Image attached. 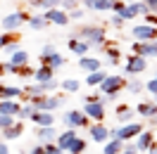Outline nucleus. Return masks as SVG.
Wrapping results in <instances>:
<instances>
[{"instance_id": "nucleus-1", "label": "nucleus", "mask_w": 157, "mask_h": 154, "mask_svg": "<svg viewBox=\"0 0 157 154\" xmlns=\"http://www.w3.org/2000/svg\"><path fill=\"white\" fill-rule=\"evenodd\" d=\"M78 38H83L90 48L102 50L105 43H107V33H105L102 26H81V29H78Z\"/></svg>"}, {"instance_id": "nucleus-2", "label": "nucleus", "mask_w": 157, "mask_h": 154, "mask_svg": "<svg viewBox=\"0 0 157 154\" xmlns=\"http://www.w3.org/2000/svg\"><path fill=\"white\" fill-rule=\"evenodd\" d=\"M29 102H33V107L40 109V112H55V109H59L64 105V95H50V93H45V95H31Z\"/></svg>"}, {"instance_id": "nucleus-3", "label": "nucleus", "mask_w": 157, "mask_h": 154, "mask_svg": "<svg viewBox=\"0 0 157 154\" xmlns=\"http://www.w3.org/2000/svg\"><path fill=\"white\" fill-rule=\"evenodd\" d=\"M143 130V123H133V121H128V123H119L114 130H109V138H119V140H136V135Z\"/></svg>"}, {"instance_id": "nucleus-4", "label": "nucleus", "mask_w": 157, "mask_h": 154, "mask_svg": "<svg viewBox=\"0 0 157 154\" xmlns=\"http://www.w3.org/2000/svg\"><path fill=\"white\" fill-rule=\"evenodd\" d=\"M62 121H64L69 128H88L90 126V119L83 109H81V112H78V109H69L67 114L62 116Z\"/></svg>"}, {"instance_id": "nucleus-5", "label": "nucleus", "mask_w": 157, "mask_h": 154, "mask_svg": "<svg viewBox=\"0 0 157 154\" xmlns=\"http://www.w3.org/2000/svg\"><path fill=\"white\" fill-rule=\"evenodd\" d=\"M124 83H126V76H105V81H102V83H100V93H102V95H117L119 90H121V88H124Z\"/></svg>"}, {"instance_id": "nucleus-6", "label": "nucleus", "mask_w": 157, "mask_h": 154, "mask_svg": "<svg viewBox=\"0 0 157 154\" xmlns=\"http://www.w3.org/2000/svg\"><path fill=\"white\" fill-rule=\"evenodd\" d=\"M29 21V14L26 12H12V14H7V17H2L0 19V26H2V31H17L21 26V24H26Z\"/></svg>"}, {"instance_id": "nucleus-7", "label": "nucleus", "mask_w": 157, "mask_h": 154, "mask_svg": "<svg viewBox=\"0 0 157 154\" xmlns=\"http://www.w3.org/2000/svg\"><path fill=\"white\" fill-rule=\"evenodd\" d=\"M147 69V57H143V55H131V57H126V67H124V71H126V76H136V74H143Z\"/></svg>"}, {"instance_id": "nucleus-8", "label": "nucleus", "mask_w": 157, "mask_h": 154, "mask_svg": "<svg viewBox=\"0 0 157 154\" xmlns=\"http://www.w3.org/2000/svg\"><path fill=\"white\" fill-rule=\"evenodd\" d=\"M131 52L143 55V57H157V40H133Z\"/></svg>"}, {"instance_id": "nucleus-9", "label": "nucleus", "mask_w": 157, "mask_h": 154, "mask_svg": "<svg viewBox=\"0 0 157 154\" xmlns=\"http://www.w3.org/2000/svg\"><path fill=\"white\" fill-rule=\"evenodd\" d=\"M131 36L136 40H157V26H150V24H136L131 29Z\"/></svg>"}, {"instance_id": "nucleus-10", "label": "nucleus", "mask_w": 157, "mask_h": 154, "mask_svg": "<svg viewBox=\"0 0 157 154\" xmlns=\"http://www.w3.org/2000/svg\"><path fill=\"white\" fill-rule=\"evenodd\" d=\"M88 133H90V140H93V142H102V145H105L109 140V128L102 123V121L90 123L88 126Z\"/></svg>"}, {"instance_id": "nucleus-11", "label": "nucleus", "mask_w": 157, "mask_h": 154, "mask_svg": "<svg viewBox=\"0 0 157 154\" xmlns=\"http://www.w3.org/2000/svg\"><path fill=\"white\" fill-rule=\"evenodd\" d=\"M45 17H48L50 24H55V26H67L69 21V12L62 10V7H52V10H45Z\"/></svg>"}, {"instance_id": "nucleus-12", "label": "nucleus", "mask_w": 157, "mask_h": 154, "mask_svg": "<svg viewBox=\"0 0 157 154\" xmlns=\"http://www.w3.org/2000/svg\"><path fill=\"white\" fill-rule=\"evenodd\" d=\"M83 112L88 114L90 121H102V119H105V114H107L102 102H86V105H83Z\"/></svg>"}, {"instance_id": "nucleus-13", "label": "nucleus", "mask_w": 157, "mask_h": 154, "mask_svg": "<svg viewBox=\"0 0 157 154\" xmlns=\"http://www.w3.org/2000/svg\"><path fill=\"white\" fill-rule=\"evenodd\" d=\"M155 142V133H152V130H145V128H143V130H140V133L136 135V149L138 152H147V149H150V145Z\"/></svg>"}, {"instance_id": "nucleus-14", "label": "nucleus", "mask_w": 157, "mask_h": 154, "mask_svg": "<svg viewBox=\"0 0 157 154\" xmlns=\"http://www.w3.org/2000/svg\"><path fill=\"white\" fill-rule=\"evenodd\" d=\"M76 138H78V135H76V128H67V130L57 133V140H55V142H57V147L62 149V152H67V149H69V145L74 142Z\"/></svg>"}, {"instance_id": "nucleus-15", "label": "nucleus", "mask_w": 157, "mask_h": 154, "mask_svg": "<svg viewBox=\"0 0 157 154\" xmlns=\"http://www.w3.org/2000/svg\"><path fill=\"white\" fill-rule=\"evenodd\" d=\"M67 45H69V50H71L76 57H83V55H88V50H90V45H88V43H86L83 38H78V36H71Z\"/></svg>"}, {"instance_id": "nucleus-16", "label": "nucleus", "mask_w": 157, "mask_h": 154, "mask_svg": "<svg viewBox=\"0 0 157 154\" xmlns=\"http://www.w3.org/2000/svg\"><path fill=\"white\" fill-rule=\"evenodd\" d=\"M100 67H102V59H100V57H88V55L78 57V69H83L86 74H90V71H98Z\"/></svg>"}, {"instance_id": "nucleus-17", "label": "nucleus", "mask_w": 157, "mask_h": 154, "mask_svg": "<svg viewBox=\"0 0 157 154\" xmlns=\"http://www.w3.org/2000/svg\"><path fill=\"white\" fill-rule=\"evenodd\" d=\"M40 142H55L57 140V130H55V126H38V130H36Z\"/></svg>"}, {"instance_id": "nucleus-18", "label": "nucleus", "mask_w": 157, "mask_h": 154, "mask_svg": "<svg viewBox=\"0 0 157 154\" xmlns=\"http://www.w3.org/2000/svg\"><path fill=\"white\" fill-rule=\"evenodd\" d=\"M133 109L128 105H117V109H114V116H117V123H128L131 119H133Z\"/></svg>"}, {"instance_id": "nucleus-19", "label": "nucleus", "mask_w": 157, "mask_h": 154, "mask_svg": "<svg viewBox=\"0 0 157 154\" xmlns=\"http://www.w3.org/2000/svg\"><path fill=\"white\" fill-rule=\"evenodd\" d=\"M31 121H33V123L36 126H55V114H52V112H36V114L31 116Z\"/></svg>"}, {"instance_id": "nucleus-20", "label": "nucleus", "mask_w": 157, "mask_h": 154, "mask_svg": "<svg viewBox=\"0 0 157 154\" xmlns=\"http://www.w3.org/2000/svg\"><path fill=\"white\" fill-rule=\"evenodd\" d=\"M21 133H24V123H21V121H14L10 128L2 130V140H5V142H7V140H17Z\"/></svg>"}, {"instance_id": "nucleus-21", "label": "nucleus", "mask_w": 157, "mask_h": 154, "mask_svg": "<svg viewBox=\"0 0 157 154\" xmlns=\"http://www.w3.org/2000/svg\"><path fill=\"white\" fill-rule=\"evenodd\" d=\"M26 24H29L33 31H43V29L50 24V21H48V17H45V12H40V14H33V17H29V21H26Z\"/></svg>"}, {"instance_id": "nucleus-22", "label": "nucleus", "mask_w": 157, "mask_h": 154, "mask_svg": "<svg viewBox=\"0 0 157 154\" xmlns=\"http://www.w3.org/2000/svg\"><path fill=\"white\" fill-rule=\"evenodd\" d=\"M40 64H48V67H52V69H59V67H64V64H67V59L55 50L50 57H40Z\"/></svg>"}, {"instance_id": "nucleus-23", "label": "nucleus", "mask_w": 157, "mask_h": 154, "mask_svg": "<svg viewBox=\"0 0 157 154\" xmlns=\"http://www.w3.org/2000/svg\"><path fill=\"white\" fill-rule=\"evenodd\" d=\"M21 88L17 86H0V100H17V97H21Z\"/></svg>"}, {"instance_id": "nucleus-24", "label": "nucleus", "mask_w": 157, "mask_h": 154, "mask_svg": "<svg viewBox=\"0 0 157 154\" xmlns=\"http://www.w3.org/2000/svg\"><path fill=\"white\" fill-rule=\"evenodd\" d=\"M19 102L17 100H0V114H12V116H17L19 114Z\"/></svg>"}, {"instance_id": "nucleus-25", "label": "nucleus", "mask_w": 157, "mask_h": 154, "mask_svg": "<svg viewBox=\"0 0 157 154\" xmlns=\"http://www.w3.org/2000/svg\"><path fill=\"white\" fill-rule=\"evenodd\" d=\"M52 74H55V69H52V67L40 64V67L33 71V78H36V83H43V81H50V78H52Z\"/></svg>"}, {"instance_id": "nucleus-26", "label": "nucleus", "mask_w": 157, "mask_h": 154, "mask_svg": "<svg viewBox=\"0 0 157 154\" xmlns=\"http://www.w3.org/2000/svg\"><path fill=\"white\" fill-rule=\"evenodd\" d=\"M136 112L145 119H152V116H157V102H140L136 107Z\"/></svg>"}, {"instance_id": "nucleus-27", "label": "nucleus", "mask_w": 157, "mask_h": 154, "mask_svg": "<svg viewBox=\"0 0 157 154\" xmlns=\"http://www.w3.org/2000/svg\"><path fill=\"white\" fill-rule=\"evenodd\" d=\"M7 62L14 64V67H24V64H29V52H26V50H14Z\"/></svg>"}, {"instance_id": "nucleus-28", "label": "nucleus", "mask_w": 157, "mask_h": 154, "mask_svg": "<svg viewBox=\"0 0 157 154\" xmlns=\"http://www.w3.org/2000/svg\"><path fill=\"white\" fill-rule=\"evenodd\" d=\"M121 149H124V140H119V138H109L107 142H105L102 154H119Z\"/></svg>"}, {"instance_id": "nucleus-29", "label": "nucleus", "mask_w": 157, "mask_h": 154, "mask_svg": "<svg viewBox=\"0 0 157 154\" xmlns=\"http://www.w3.org/2000/svg\"><path fill=\"white\" fill-rule=\"evenodd\" d=\"M124 88H126L131 95H138V93H140V90L145 88V83H140L136 76H128V78H126V83H124Z\"/></svg>"}, {"instance_id": "nucleus-30", "label": "nucleus", "mask_w": 157, "mask_h": 154, "mask_svg": "<svg viewBox=\"0 0 157 154\" xmlns=\"http://www.w3.org/2000/svg\"><path fill=\"white\" fill-rule=\"evenodd\" d=\"M105 57H107V64H112V67H117L119 59H121V52H119L117 48H112V45H105Z\"/></svg>"}, {"instance_id": "nucleus-31", "label": "nucleus", "mask_w": 157, "mask_h": 154, "mask_svg": "<svg viewBox=\"0 0 157 154\" xmlns=\"http://www.w3.org/2000/svg\"><path fill=\"white\" fill-rule=\"evenodd\" d=\"M105 76H107V71H102V69H98V71H90L88 76H86V83L95 88V86H100V83L105 81Z\"/></svg>"}, {"instance_id": "nucleus-32", "label": "nucleus", "mask_w": 157, "mask_h": 154, "mask_svg": "<svg viewBox=\"0 0 157 154\" xmlns=\"http://www.w3.org/2000/svg\"><path fill=\"white\" fill-rule=\"evenodd\" d=\"M128 5H131V10L136 12V17H138V14H140V17H145L147 12H150V7H147L145 0H131Z\"/></svg>"}, {"instance_id": "nucleus-33", "label": "nucleus", "mask_w": 157, "mask_h": 154, "mask_svg": "<svg viewBox=\"0 0 157 154\" xmlns=\"http://www.w3.org/2000/svg\"><path fill=\"white\" fill-rule=\"evenodd\" d=\"M59 88H62L64 93H78V90H81V83H78L76 78H64V81L59 83Z\"/></svg>"}, {"instance_id": "nucleus-34", "label": "nucleus", "mask_w": 157, "mask_h": 154, "mask_svg": "<svg viewBox=\"0 0 157 154\" xmlns=\"http://www.w3.org/2000/svg\"><path fill=\"white\" fill-rule=\"evenodd\" d=\"M36 112H38V109L33 107V102H29V105H21V107H19V114H17V119H19V121H24V119H31Z\"/></svg>"}, {"instance_id": "nucleus-35", "label": "nucleus", "mask_w": 157, "mask_h": 154, "mask_svg": "<svg viewBox=\"0 0 157 154\" xmlns=\"http://www.w3.org/2000/svg\"><path fill=\"white\" fill-rule=\"evenodd\" d=\"M69 154H83L86 152V140H81V138H76L74 142L69 145V149H67Z\"/></svg>"}, {"instance_id": "nucleus-36", "label": "nucleus", "mask_w": 157, "mask_h": 154, "mask_svg": "<svg viewBox=\"0 0 157 154\" xmlns=\"http://www.w3.org/2000/svg\"><path fill=\"white\" fill-rule=\"evenodd\" d=\"M93 10L95 12H109L112 10V0H93Z\"/></svg>"}, {"instance_id": "nucleus-37", "label": "nucleus", "mask_w": 157, "mask_h": 154, "mask_svg": "<svg viewBox=\"0 0 157 154\" xmlns=\"http://www.w3.org/2000/svg\"><path fill=\"white\" fill-rule=\"evenodd\" d=\"M17 121V116H12V114H0V130H5V128H10L12 123Z\"/></svg>"}, {"instance_id": "nucleus-38", "label": "nucleus", "mask_w": 157, "mask_h": 154, "mask_svg": "<svg viewBox=\"0 0 157 154\" xmlns=\"http://www.w3.org/2000/svg\"><path fill=\"white\" fill-rule=\"evenodd\" d=\"M114 14H119L124 21H128V19H136V12L131 10V5H124V10H119V12H114Z\"/></svg>"}, {"instance_id": "nucleus-39", "label": "nucleus", "mask_w": 157, "mask_h": 154, "mask_svg": "<svg viewBox=\"0 0 157 154\" xmlns=\"http://www.w3.org/2000/svg\"><path fill=\"white\" fill-rule=\"evenodd\" d=\"M17 76H19V78H29V76H33V69H31L29 64H24V67H17Z\"/></svg>"}, {"instance_id": "nucleus-40", "label": "nucleus", "mask_w": 157, "mask_h": 154, "mask_svg": "<svg viewBox=\"0 0 157 154\" xmlns=\"http://www.w3.org/2000/svg\"><path fill=\"white\" fill-rule=\"evenodd\" d=\"M43 145H45V154H64L57 147V142H43Z\"/></svg>"}, {"instance_id": "nucleus-41", "label": "nucleus", "mask_w": 157, "mask_h": 154, "mask_svg": "<svg viewBox=\"0 0 157 154\" xmlns=\"http://www.w3.org/2000/svg\"><path fill=\"white\" fill-rule=\"evenodd\" d=\"M59 7L62 10H74V7H78V0H59Z\"/></svg>"}, {"instance_id": "nucleus-42", "label": "nucleus", "mask_w": 157, "mask_h": 154, "mask_svg": "<svg viewBox=\"0 0 157 154\" xmlns=\"http://www.w3.org/2000/svg\"><path fill=\"white\" fill-rule=\"evenodd\" d=\"M2 50H5L7 55H12L14 50H19V40H17V38H12V40H10V43H7V45H5Z\"/></svg>"}, {"instance_id": "nucleus-43", "label": "nucleus", "mask_w": 157, "mask_h": 154, "mask_svg": "<svg viewBox=\"0 0 157 154\" xmlns=\"http://www.w3.org/2000/svg\"><path fill=\"white\" fill-rule=\"evenodd\" d=\"M12 38H14V36H12L10 31H5V33H0V52H2V48H5V45H7V43H10Z\"/></svg>"}, {"instance_id": "nucleus-44", "label": "nucleus", "mask_w": 157, "mask_h": 154, "mask_svg": "<svg viewBox=\"0 0 157 154\" xmlns=\"http://www.w3.org/2000/svg\"><path fill=\"white\" fill-rule=\"evenodd\" d=\"M143 21L150 24V26H157V12H147L145 17H143Z\"/></svg>"}, {"instance_id": "nucleus-45", "label": "nucleus", "mask_w": 157, "mask_h": 154, "mask_svg": "<svg viewBox=\"0 0 157 154\" xmlns=\"http://www.w3.org/2000/svg\"><path fill=\"white\" fill-rule=\"evenodd\" d=\"M145 90H147V93H152V95H157V78H155V76L145 83Z\"/></svg>"}, {"instance_id": "nucleus-46", "label": "nucleus", "mask_w": 157, "mask_h": 154, "mask_svg": "<svg viewBox=\"0 0 157 154\" xmlns=\"http://www.w3.org/2000/svg\"><path fill=\"white\" fill-rule=\"evenodd\" d=\"M109 24H112V26H114V29H121V26H124V24H126V21L121 19V17H119V14H114V17H112V19H109Z\"/></svg>"}, {"instance_id": "nucleus-47", "label": "nucleus", "mask_w": 157, "mask_h": 154, "mask_svg": "<svg viewBox=\"0 0 157 154\" xmlns=\"http://www.w3.org/2000/svg\"><path fill=\"white\" fill-rule=\"evenodd\" d=\"M69 19H83V10H78V7L69 10Z\"/></svg>"}, {"instance_id": "nucleus-48", "label": "nucleus", "mask_w": 157, "mask_h": 154, "mask_svg": "<svg viewBox=\"0 0 157 154\" xmlns=\"http://www.w3.org/2000/svg\"><path fill=\"white\" fill-rule=\"evenodd\" d=\"M119 154H140V152L136 149V145H124V149H121Z\"/></svg>"}, {"instance_id": "nucleus-49", "label": "nucleus", "mask_w": 157, "mask_h": 154, "mask_svg": "<svg viewBox=\"0 0 157 154\" xmlns=\"http://www.w3.org/2000/svg\"><path fill=\"white\" fill-rule=\"evenodd\" d=\"M52 52H55V48H52V45H43V48H40V57H50Z\"/></svg>"}, {"instance_id": "nucleus-50", "label": "nucleus", "mask_w": 157, "mask_h": 154, "mask_svg": "<svg viewBox=\"0 0 157 154\" xmlns=\"http://www.w3.org/2000/svg\"><path fill=\"white\" fill-rule=\"evenodd\" d=\"M100 97H102V93H90V95H86V102H100Z\"/></svg>"}, {"instance_id": "nucleus-51", "label": "nucleus", "mask_w": 157, "mask_h": 154, "mask_svg": "<svg viewBox=\"0 0 157 154\" xmlns=\"http://www.w3.org/2000/svg\"><path fill=\"white\" fill-rule=\"evenodd\" d=\"M31 154H45V145L40 142V145H36L33 149H31Z\"/></svg>"}, {"instance_id": "nucleus-52", "label": "nucleus", "mask_w": 157, "mask_h": 154, "mask_svg": "<svg viewBox=\"0 0 157 154\" xmlns=\"http://www.w3.org/2000/svg\"><path fill=\"white\" fill-rule=\"evenodd\" d=\"M147 7H150V12H157V0H145Z\"/></svg>"}, {"instance_id": "nucleus-53", "label": "nucleus", "mask_w": 157, "mask_h": 154, "mask_svg": "<svg viewBox=\"0 0 157 154\" xmlns=\"http://www.w3.org/2000/svg\"><path fill=\"white\" fill-rule=\"evenodd\" d=\"M0 154H10V149H7V145L0 142Z\"/></svg>"}, {"instance_id": "nucleus-54", "label": "nucleus", "mask_w": 157, "mask_h": 154, "mask_svg": "<svg viewBox=\"0 0 157 154\" xmlns=\"http://www.w3.org/2000/svg\"><path fill=\"white\" fill-rule=\"evenodd\" d=\"M147 154H157V142L150 145V149H147Z\"/></svg>"}, {"instance_id": "nucleus-55", "label": "nucleus", "mask_w": 157, "mask_h": 154, "mask_svg": "<svg viewBox=\"0 0 157 154\" xmlns=\"http://www.w3.org/2000/svg\"><path fill=\"white\" fill-rule=\"evenodd\" d=\"M83 5H86L88 10H93V0H83Z\"/></svg>"}, {"instance_id": "nucleus-56", "label": "nucleus", "mask_w": 157, "mask_h": 154, "mask_svg": "<svg viewBox=\"0 0 157 154\" xmlns=\"http://www.w3.org/2000/svg\"><path fill=\"white\" fill-rule=\"evenodd\" d=\"M155 102H157V95H155Z\"/></svg>"}, {"instance_id": "nucleus-57", "label": "nucleus", "mask_w": 157, "mask_h": 154, "mask_svg": "<svg viewBox=\"0 0 157 154\" xmlns=\"http://www.w3.org/2000/svg\"><path fill=\"white\" fill-rule=\"evenodd\" d=\"M155 78H157V71H155Z\"/></svg>"}, {"instance_id": "nucleus-58", "label": "nucleus", "mask_w": 157, "mask_h": 154, "mask_svg": "<svg viewBox=\"0 0 157 154\" xmlns=\"http://www.w3.org/2000/svg\"><path fill=\"white\" fill-rule=\"evenodd\" d=\"M0 86H2V81H0Z\"/></svg>"}, {"instance_id": "nucleus-59", "label": "nucleus", "mask_w": 157, "mask_h": 154, "mask_svg": "<svg viewBox=\"0 0 157 154\" xmlns=\"http://www.w3.org/2000/svg\"><path fill=\"white\" fill-rule=\"evenodd\" d=\"M124 2H126V0H124Z\"/></svg>"}]
</instances>
